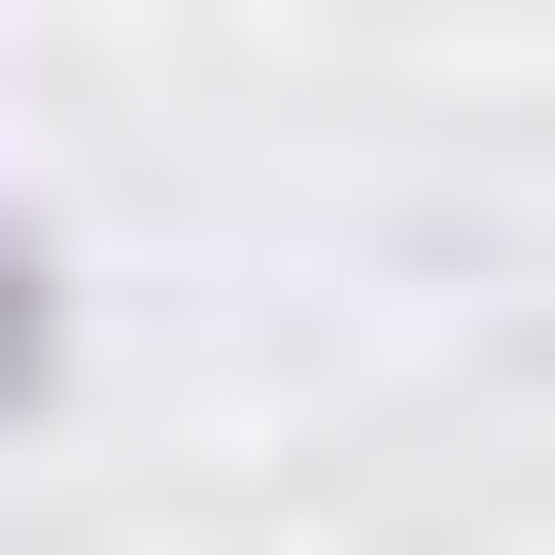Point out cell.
<instances>
[{
	"mask_svg": "<svg viewBox=\"0 0 555 555\" xmlns=\"http://www.w3.org/2000/svg\"><path fill=\"white\" fill-rule=\"evenodd\" d=\"M35 382H69V278H35V208H0V416H35Z\"/></svg>",
	"mask_w": 555,
	"mask_h": 555,
	"instance_id": "obj_1",
	"label": "cell"
}]
</instances>
